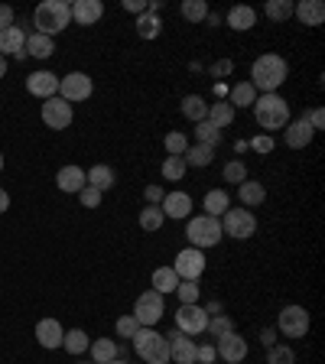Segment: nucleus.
Instances as JSON below:
<instances>
[{"label": "nucleus", "mask_w": 325, "mask_h": 364, "mask_svg": "<svg viewBox=\"0 0 325 364\" xmlns=\"http://www.w3.org/2000/svg\"><path fill=\"white\" fill-rule=\"evenodd\" d=\"M287 75H289V65L277 53L257 55L254 65H250V85H254V91H264V95H277V88L287 82Z\"/></svg>", "instance_id": "obj_1"}, {"label": "nucleus", "mask_w": 325, "mask_h": 364, "mask_svg": "<svg viewBox=\"0 0 325 364\" xmlns=\"http://www.w3.org/2000/svg\"><path fill=\"white\" fill-rule=\"evenodd\" d=\"M68 23H72V4H65V0H46L33 14V26L43 36H55V33L65 30Z\"/></svg>", "instance_id": "obj_2"}, {"label": "nucleus", "mask_w": 325, "mask_h": 364, "mask_svg": "<svg viewBox=\"0 0 325 364\" xmlns=\"http://www.w3.org/2000/svg\"><path fill=\"white\" fill-rule=\"evenodd\" d=\"M254 121L264 130H283L289 124V105L280 95H257V101H254Z\"/></svg>", "instance_id": "obj_3"}, {"label": "nucleus", "mask_w": 325, "mask_h": 364, "mask_svg": "<svg viewBox=\"0 0 325 364\" xmlns=\"http://www.w3.org/2000/svg\"><path fill=\"white\" fill-rule=\"evenodd\" d=\"M134 348L146 364H169V338L156 328H140L134 335Z\"/></svg>", "instance_id": "obj_4"}, {"label": "nucleus", "mask_w": 325, "mask_h": 364, "mask_svg": "<svg viewBox=\"0 0 325 364\" xmlns=\"http://www.w3.org/2000/svg\"><path fill=\"white\" fill-rule=\"evenodd\" d=\"M186 237L196 250L215 247L221 241V218H212V215H198V218H189V228H186Z\"/></svg>", "instance_id": "obj_5"}, {"label": "nucleus", "mask_w": 325, "mask_h": 364, "mask_svg": "<svg viewBox=\"0 0 325 364\" xmlns=\"http://www.w3.org/2000/svg\"><path fill=\"white\" fill-rule=\"evenodd\" d=\"M254 231H257V218L250 208H228L225 212L221 235L235 237V241H247V237H254Z\"/></svg>", "instance_id": "obj_6"}, {"label": "nucleus", "mask_w": 325, "mask_h": 364, "mask_svg": "<svg viewBox=\"0 0 325 364\" xmlns=\"http://www.w3.org/2000/svg\"><path fill=\"white\" fill-rule=\"evenodd\" d=\"M163 312H166V303H163V296H159L156 289H146V293L137 296L134 312H130V316L140 322V328H153L159 318H163Z\"/></svg>", "instance_id": "obj_7"}, {"label": "nucleus", "mask_w": 325, "mask_h": 364, "mask_svg": "<svg viewBox=\"0 0 325 364\" xmlns=\"http://www.w3.org/2000/svg\"><path fill=\"white\" fill-rule=\"evenodd\" d=\"M91 91H95V85H91V78L85 72H68L65 78H59V98L68 101V105L91 98Z\"/></svg>", "instance_id": "obj_8"}, {"label": "nucleus", "mask_w": 325, "mask_h": 364, "mask_svg": "<svg viewBox=\"0 0 325 364\" xmlns=\"http://www.w3.org/2000/svg\"><path fill=\"white\" fill-rule=\"evenodd\" d=\"M173 270H176L179 280H198V277L205 273V254L202 250H196V247L179 250V254H176Z\"/></svg>", "instance_id": "obj_9"}, {"label": "nucleus", "mask_w": 325, "mask_h": 364, "mask_svg": "<svg viewBox=\"0 0 325 364\" xmlns=\"http://www.w3.org/2000/svg\"><path fill=\"white\" fill-rule=\"evenodd\" d=\"M205 326H208V312L198 303L179 306V312H176V328H179L182 335H202Z\"/></svg>", "instance_id": "obj_10"}, {"label": "nucleus", "mask_w": 325, "mask_h": 364, "mask_svg": "<svg viewBox=\"0 0 325 364\" xmlns=\"http://www.w3.org/2000/svg\"><path fill=\"white\" fill-rule=\"evenodd\" d=\"M280 332L287 338H306V332H309V312L303 306H287L280 312Z\"/></svg>", "instance_id": "obj_11"}, {"label": "nucleus", "mask_w": 325, "mask_h": 364, "mask_svg": "<svg viewBox=\"0 0 325 364\" xmlns=\"http://www.w3.org/2000/svg\"><path fill=\"white\" fill-rule=\"evenodd\" d=\"M43 121H46V127H49V130H65L68 124H72V105H68V101H62L59 95H55V98H46Z\"/></svg>", "instance_id": "obj_12"}, {"label": "nucleus", "mask_w": 325, "mask_h": 364, "mask_svg": "<svg viewBox=\"0 0 325 364\" xmlns=\"http://www.w3.org/2000/svg\"><path fill=\"white\" fill-rule=\"evenodd\" d=\"M215 351H218L221 361L241 364L244 358H247V341H244L238 332H228V335H221V338H215Z\"/></svg>", "instance_id": "obj_13"}, {"label": "nucleus", "mask_w": 325, "mask_h": 364, "mask_svg": "<svg viewBox=\"0 0 325 364\" xmlns=\"http://www.w3.org/2000/svg\"><path fill=\"white\" fill-rule=\"evenodd\" d=\"M166 338H169V361L196 364V341H192V335H182L179 328H173Z\"/></svg>", "instance_id": "obj_14"}, {"label": "nucleus", "mask_w": 325, "mask_h": 364, "mask_svg": "<svg viewBox=\"0 0 325 364\" xmlns=\"http://www.w3.org/2000/svg\"><path fill=\"white\" fill-rule=\"evenodd\" d=\"M159 212H163V218H189L192 215V196L189 192H166L163 196V202H159Z\"/></svg>", "instance_id": "obj_15"}, {"label": "nucleus", "mask_w": 325, "mask_h": 364, "mask_svg": "<svg viewBox=\"0 0 325 364\" xmlns=\"http://www.w3.org/2000/svg\"><path fill=\"white\" fill-rule=\"evenodd\" d=\"M0 55L7 59V55H14V59H23L26 55V33H23V23L20 26H10V30L0 33Z\"/></svg>", "instance_id": "obj_16"}, {"label": "nucleus", "mask_w": 325, "mask_h": 364, "mask_svg": "<svg viewBox=\"0 0 325 364\" xmlns=\"http://www.w3.org/2000/svg\"><path fill=\"white\" fill-rule=\"evenodd\" d=\"M312 136H316V130L309 127V121H306V117H299V121H289L287 127H283V140H287L289 150H303V146H309Z\"/></svg>", "instance_id": "obj_17"}, {"label": "nucleus", "mask_w": 325, "mask_h": 364, "mask_svg": "<svg viewBox=\"0 0 325 364\" xmlns=\"http://www.w3.org/2000/svg\"><path fill=\"white\" fill-rule=\"evenodd\" d=\"M26 91L43 101L55 98V95H59V75H53V72H33V75L26 78Z\"/></svg>", "instance_id": "obj_18"}, {"label": "nucleus", "mask_w": 325, "mask_h": 364, "mask_svg": "<svg viewBox=\"0 0 325 364\" xmlns=\"http://www.w3.org/2000/svg\"><path fill=\"white\" fill-rule=\"evenodd\" d=\"M101 16H105V4L101 0H75L72 4V20L78 26H95Z\"/></svg>", "instance_id": "obj_19"}, {"label": "nucleus", "mask_w": 325, "mask_h": 364, "mask_svg": "<svg viewBox=\"0 0 325 364\" xmlns=\"http://www.w3.org/2000/svg\"><path fill=\"white\" fill-rule=\"evenodd\" d=\"M62 338H65V328H62L55 318L36 322V341L43 348H62Z\"/></svg>", "instance_id": "obj_20"}, {"label": "nucleus", "mask_w": 325, "mask_h": 364, "mask_svg": "<svg viewBox=\"0 0 325 364\" xmlns=\"http://www.w3.org/2000/svg\"><path fill=\"white\" fill-rule=\"evenodd\" d=\"M228 26L235 33H247L257 26V10L247 7V4H238V7L228 10Z\"/></svg>", "instance_id": "obj_21"}, {"label": "nucleus", "mask_w": 325, "mask_h": 364, "mask_svg": "<svg viewBox=\"0 0 325 364\" xmlns=\"http://www.w3.org/2000/svg\"><path fill=\"white\" fill-rule=\"evenodd\" d=\"M55 186H59L62 192H82L85 186H88V179H85V169L82 166H62L59 173H55Z\"/></svg>", "instance_id": "obj_22"}, {"label": "nucleus", "mask_w": 325, "mask_h": 364, "mask_svg": "<svg viewBox=\"0 0 325 364\" xmlns=\"http://www.w3.org/2000/svg\"><path fill=\"white\" fill-rule=\"evenodd\" d=\"M293 14L303 20V26H322V20H325V4H322V0H299Z\"/></svg>", "instance_id": "obj_23"}, {"label": "nucleus", "mask_w": 325, "mask_h": 364, "mask_svg": "<svg viewBox=\"0 0 325 364\" xmlns=\"http://www.w3.org/2000/svg\"><path fill=\"white\" fill-rule=\"evenodd\" d=\"M85 179H88L91 189H98L101 196H105V192L111 189L114 182H117V176H114V169H111V166H91L88 173H85Z\"/></svg>", "instance_id": "obj_24"}, {"label": "nucleus", "mask_w": 325, "mask_h": 364, "mask_svg": "<svg viewBox=\"0 0 325 364\" xmlns=\"http://www.w3.org/2000/svg\"><path fill=\"white\" fill-rule=\"evenodd\" d=\"M182 114L196 124L208 121V101H205L202 95H186V98H182Z\"/></svg>", "instance_id": "obj_25"}, {"label": "nucleus", "mask_w": 325, "mask_h": 364, "mask_svg": "<svg viewBox=\"0 0 325 364\" xmlns=\"http://www.w3.org/2000/svg\"><path fill=\"white\" fill-rule=\"evenodd\" d=\"M176 287H179V277H176L173 267H156V270H153V289H156L159 296L176 293Z\"/></svg>", "instance_id": "obj_26"}, {"label": "nucleus", "mask_w": 325, "mask_h": 364, "mask_svg": "<svg viewBox=\"0 0 325 364\" xmlns=\"http://www.w3.org/2000/svg\"><path fill=\"white\" fill-rule=\"evenodd\" d=\"M55 53L53 36H43V33H33L26 36V55H36V59H49Z\"/></svg>", "instance_id": "obj_27"}, {"label": "nucleus", "mask_w": 325, "mask_h": 364, "mask_svg": "<svg viewBox=\"0 0 325 364\" xmlns=\"http://www.w3.org/2000/svg\"><path fill=\"white\" fill-rule=\"evenodd\" d=\"M235 107L228 105V101H221V105H208V124L212 127H218V130H225V127H231L235 124Z\"/></svg>", "instance_id": "obj_28"}, {"label": "nucleus", "mask_w": 325, "mask_h": 364, "mask_svg": "<svg viewBox=\"0 0 325 364\" xmlns=\"http://www.w3.org/2000/svg\"><path fill=\"white\" fill-rule=\"evenodd\" d=\"M238 196H241V202L244 205H260L267 198V189H264V182H257V179H244L241 186H238Z\"/></svg>", "instance_id": "obj_29"}, {"label": "nucleus", "mask_w": 325, "mask_h": 364, "mask_svg": "<svg viewBox=\"0 0 325 364\" xmlns=\"http://www.w3.org/2000/svg\"><path fill=\"white\" fill-rule=\"evenodd\" d=\"M91 358H95V364H107L114 358H121V348H117L114 338H98L91 341Z\"/></svg>", "instance_id": "obj_30"}, {"label": "nucleus", "mask_w": 325, "mask_h": 364, "mask_svg": "<svg viewBox=\"0 0 325 364\" xmlns=\"http://www.w3.org/2000/svg\"><path fill=\"white\" fill-rule=\"evenodd\" d=\"M231 208V198H228L225 189H212L205 196V215H212V218H221V215Z\"/></svg>", "instance_id": "obj_31"}, {"label": "nucleus", "mask_w": 325, "mask_h": 364, "mask_svg": "<svg viewBox=\"0 0 325 364\" xmlns=\"http://www.w3.org/2000/svg\"><path fill=\"white\" fill-rule=\"evenodd\" d=\"M254 101H257L254 85H250V82H238L235 88H231V101H228V105L238 111V107H254Z\"/></svg>", "instance_id": "obj_32"}, {"label": "nucleus", "mask_w": 325, "mask_h": 364, "mask_svg": "<svg viewBox=\"0 0 325 364\" xmlns=\"http://www.w3.org/2000/svg\"><path fill=\"white\" fill-rule=\"evenodd\" d=\"M163 33V20L156 14H140L137 16V36L140 39H156Z\"/></svg>", "instance_id": "obj_33"}, {"label": "nucleus", "mask_w": 325, "mask_h": 364, "mask_svg": "<svg viewBox=\"0 0 325 364\" xmlns=\"http://www.w3.org/2000/svg\"><path fill=\"white\" fill-rule=\"evenodd\" d=\"M182 159H186V166H212V159H215V150L212 146H202V144H196V146H189V150L182 153Z\"/></svg>", "instance_id": "obj_34"}, {"label": "nucleus", "mask_w": 325, "mask_h": 364, "mask_svg": "<svg viewBox=\"0 0 325 364\" xmlns=\"http://www.w3.org/2000/svg\"><path fill=\"white\" fill-rule=\"evenodd\" d=\"M62 348H65L68 355H82V351L91 348V341L82 328H72V332H65V338H62Z\"/></svg>", "instance_id": "obj_35"}, {"label": "nucleus", "mask_w": 325, "mask_h": 364, "mask_svg": "<svg viewBox=\"0 0 325 364\" xmlns=\"http://www.w3.org/2000/svg\"><path fill=\"white\" fill-rule=\"evenodd\" d=\"M179 14L189 23H202V20H208V4L205 0H182Z\"/></svg>", "instance_id": "obj_36"}, {"label": "nucleus", "mask_w": 325, "mask_h": 364, "mask_svg": "<svg viewBox=\"0 0 325 364\" xmlns=\"http://www.w3.org/2000/svg\"><path fill=\"white\" fill-rule=\"evenodd\" d=\"M205 332L212 335V338H221V335L235 332V322H231V316L218 312V316H208V326H205Z\"/></svg>", "instance_id": "obj_37"}, {"label": "nucleus", "mask_w": 325, "mask_h": 364, "mask_svg": "<svg viewBox=\"0 0 325 364\" xmlns=\"http://www.w3.org/2000/svg\"><path fill=\"white\" fill-rule=\"evenodd\" d=\"M196 140H198L202 146H212V150H215V146L221 144V130L212 127L208 121H202V124H196Z\"/></svg>", "instance_id": "obj_38"}, {"label": "nucleus", "mask_w": 325, "mask_h": 364, "mask_svg": "<svg viewBox=\"0 0 325 364\" xmlns=\"http://www.w3.org/2000/svg\"><path fill=\"white\" fill-rule=\"evenodd\" d=\"M163 212H159V205H146L144 212H140V228H144V231H159V228H163Z\"/></svg>", "instance_id": "obj_39"}, {"label": "nucleus", "mask_w": 325, "mask_h": 364, "mask_svg": "<svg viewBox=\"0 0 325 364\" xmlns=\"http://www.w3.org/2000/svg\"><path fill=\"white\" fill-rule=\"evenodd\" d=\"M186 176V159L182 156H166L163 159V179L166 182H179Z\"/></svg>", "instance_id": "obj_40"}, {"label": "nucleus", "mask_w": 325, "mask_h": 364, "mask_svg": "<svg viewBox=\"0 0 325 364\" xmlns=\"http://www.w3.org/2000/svg\"><path fill=\"white\" fill-rule=\"evenodd\" d=\"M293 10H296L293 0H270V4H267V16H270V20H289Z\"/></svg>", "instance_id": "obj_41"}, {"label": "nucleus", "mask_w": 325, "mask_h": 364, "mask_svg": "<svg viewBox=\"0 0 325 364\" xmlns=\"http://www.w3.org/2000/svg\"><path fill=\"white\" fill-rule=\"evenodd\" d=\"M186 150H189L186 134H182V130H169V134H166V153H169V156H182Z\"/></svg>", "instance_id": "obj_42"}, {"label": "nucleus", "mask_w": 325, "mask_h": 364, "mask_svg": "<svg viewBox=\"0 0 325 364\" xmlns=\"http://www.w3.org/2000/svg\"><path fill=\"white\" fill-rule=\"evenodd\" d=\"M176 293H179V303H182V306L198 303V287H196V280H179Z\"/></svg>", "instance_id": "obj_43"}, {"label": "nucleus", "mask_w": 325, "mask_h": 364, "mask_svg": "<svg viewBox=\"0 0 325 364\" xmlns=\"http://www.w3.org/2000/svg\"><path fill=\"white\" fill-rule=\"evenodd\" d=\"M267 364H296L293 348H287V345H273L270 355H267Z\"/></svg>", "instance_id": "obj_44"}, {"label": "nucleus", "mask_w": 325, "mask_h": 364, "mask_svg": "<svg viewBox=\"0 0 325 364\" xmlns=\"http://www.w3.org/2000/svg\"><path fill=\"white\" fill-rule=\"evenodd\" d=\"M244 179H247V166H244L241 159H231L225 166V182H238V186H241Z\"/></svg>", "instance_id": "obj_45"}, {"label": "nucleus", "mask_w": 325, "mask_h": 364, "mask_svg": "<svg viewBox=\"0 0 325 364\" xmlns=\"http://www.w3.org/2000/svg\"><path fill=\"white\" fill-rule=\"evenodd\" d=\"M114 328H117V335H121V338H134V335L140 332V322H137L134 316H121Z\"/></svg>", "instance_id": "obj_46"}, {"label": "nucleus", "mask_w": 325, "mask_h": 364, "mask_svg": "<svg viewBox=\"0 0 325 364\" xmlns=\"http://www.w3.org/2000/svg\"><path fill=\"white\" fill-rule=\"evenodd\" d=\"M78 198H82L85 208H98V205H101V192H98V189H91V186H85V189L78 192Z\"/></svg>", "instance_id": "obj_47"}, {"label": "nucleus", "mask_w": 325, "mask_h": 364, "mask_svg": "<svg viewBox=\"0 0 325 364\" xmlns=\"http://www.w3.org/2000/svg\"><path fill=\"white\" fill-rule=\"evenodd\" d=\"M215 358H218V351H215V345H196V361H202V364H212Z\"/></svg>", "instance_id": "obj_48"}, {"label": "nucleus", "mask_w": 325, "mask_h": 364, "mask_svg": "<svg viewBox=\"0 0 325 364\" xmlns=\"http://www.w3.org/2000/svg\"><path fill=\"white\" fill-rule=\"evenodd\" d=\"M250 146H254L257 153H270L273 150V136L270 134H260V136H254V140H250Z\"/></svg>", "instance_id": "obj_49"}, {"label": "nucleus", "mask_w": 325, "mask_h": 364, "mask_svg": "<svg viewBox=\"0 0 325 364\" xmlns=\"http://www.w3.org/2000/svg\"><path fill=\"white\" fill-rule=\"evenodd\" d=\"M14 26V7H7V4H0V33L10 30Z\"/></svg>", "instance_id": "obj_50"}, {"label": "nucleus", "mask_w": 325, "mask_h": 364, "mask_svg": "<svg viewBox=\"0 0 325 364\" xmlns=\"http://www.w3.org/2000/svg\"><path fill=\"white\" fill-rule=\"evenodd\" d=\"M306 121H309V127H312V130H322V127H325V114H322V107H316V111L306 114Z\"/></svg>", "instance_id": "obj_51"}, {"label": "nucleus", "mask_w": 325, "mask_h": 364, "mask_svg": "<svg viewBox=\"0 0 325 364\" xmlns=\"http://www.w3.org/2000/svg\"><path fill=\"white\" fill-rule=\"evenodd\" d=\"M144 196H146V205H159V202H163V196H166V192L159 189V186H146V189H144Z\"/></svg>", "instance_id": "obj_52"}, {"label": "nucleus", "mask_w": 325, "mask_h": 364, "mask_svg": "<svg viewBox=\"0 0 325 364\" xmlns=\"http://www.w3.org/2000/svg\"><path fill=\"white\" fill-rule=\"evenodd\" d=\"M124 10H130V14H146V4L144 0H124Z\"/></svg>", "instance_id": "obj_53"}, {"label": "nucleus", "mask_w": 325, "mask_h": 364, "mask_svg": "<svg viewBox=\"0 0 325 364\" xmlns=\"http://www.w3.org/2000/svg\"><path fill=\"white\" fill-rule=\"evenodd\" d=\"M231 68H235V62H231V59H225V62H218V65L212 68V75H225V72H228V75H231Z\"/></svg>", "instance_id": "obj_54"}, {"label": "nucleus", "mask_w": 325, "mask_h": 364, "mask_svg": "<svg viewBox=\"0 0 325 364\" xmlns=\"http://www.w3.org/2000/svg\"><path fill=\"white\" fill-rule=\"evenodd\" d=\"M260 341H264L267 348H273V345H277V332H273V328H264V335H260Z\"/></svg>", "instance_id": "obj_55"}, {"label": "nucleus", "mask_w": 325, "mask_h": 364, "mask_svg": "<svg viewBox=\"0 0 325 364\" xmlns=\"http://www.w3.org/2000/svg\"><path fill=\"white\" fill-rule=\"evenodd\" d=\"M7 208H10V196H7V192H4V189H0V215L7 212Z\"/></svg>", "instance_id": "obj_56"}, {"label": "nucleus", "mask_w": 325, "mask_h": 364, "mask_svg": "<svg viewBox=\"0 0 325 364\" xmlns=\"http://www.w3.org/2000/svg\"><path fill=\"white\" fill-rule=\"evenodd\" d=\"M7 75V59H4V55H0V78Z\"/></svg>", "instance_id": "obj_57"}, {"label": "nucleus", "mask_w": 325, "mask_h": 364, "mask_svg": "<svg viewBox=\"0 0 325 364\" xmlns=\"http://www.w3.org/2000/svg\"><path fill=\"white\" fill-rule=\"evenodd\" d=\"M107 364H127V358H114V361H107Z\"/></svg>", "instance_id": "obj_58"}, {"label": "nucleus", "mask_w": 325, "mask_h": 364, "mask_svg": "<svg viewBox=\"0 0 325 364\" xmlns=\"http://www.w3.org/2000/svg\"><path fill=\"white\" fill-rule=\"evenodd\" d=\"M0 169H4V153H0Z\"/></svg>", "instance_id": "obj_59"}, {"label": "nucleus", "mask_w": 325, "mask_h": 364, "mask_svg": "<svg viewBox=\"0 0 325 364\" xmlns=\"http://www.w3.org/2000/svg\"><path fill=\"white\" fill-rule=\"evenodd\" d=\"M91 364H95V361H91Z\"/></svg>", "instance_id": "obj_60"}]
</instances>
